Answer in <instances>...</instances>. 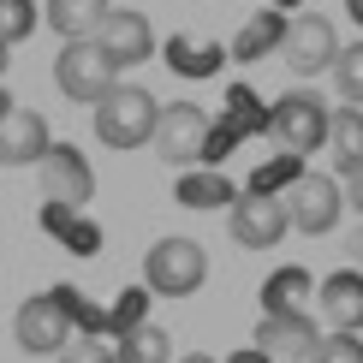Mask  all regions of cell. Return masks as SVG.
<instances>
[{"label": "cell", "instance_id": "6da1fadb", "mask_svg": "<svg viewBox=\"0 0 363 363\" xmlns=\"http://www.w3.org/2000/svg\"><path fill=\"white\" fill-rule=\"evenodd\" d=\"M72 310H78V292L72 286H54V292L24 298L18 315H12V340L36 357H60L72 345Z\"/></svg>", "mask_w": 363, "mask_h": 363}, {"label": "cell", "instance_id": "7a4b0ae2", "mask_svg": "<svg viewBox=\"0 0 363 363\" xmlns=\"http://www.w3.org/2000/svg\"><path fill=\"white\" fill-rule=\"evenodd\" d=\"M155 125H161V101L149 96L143 84H119L108 101H96V138L108 149H143V143H155Z\"/></svg>", "mask_w": 363, "mask_h": 363}, {"label": "cell", "instance_id": "3957f363", "mask_svg": "<svg viewBox=\"0 0 363 363\" xmlns=\"http://www.w3.org/2000/svg\"><path fill=\"white\" fill-rule=\"evenodd\" d=\"M203 280H208V250L196 245V238L167 233V238L149 245V256H143V286H149L155 298H191Z\"/></svg>", "mask_w": 363, "mask_h": 363}, {"label": "cell", "instance_id": "277c9868", "mask_svg": "<svg viewBox=\"0 0 363 363\" xmlns=\"http://www.w3.org/2000/svg\"><path fill=\"white\" fill-rule=\"evenodd\" d=\"M54 84H60V96H72V101H108L113 89H119V66L108 60V48L101 42H66L54 60Z\"/></svg>", "mask_w": 363, "mask_h": 363}, {"label": "cell", "instance_id": "5b68a950", "mask_svg": "<svg viewBox=\"0 0 363 363\" xmlns=\"http://www.w3.org/2000/svg\"><path fill=\"white\" fill-rule=\"evenodd\" d=\"M328 125H334V108H328L315 89H292V96H280L274 113H268V131H274L292 155L322 149V143H328Z\"/></svg>", "mask_w": 363, "mask_h": 363}, {"label": "cell", "instance_id": "8992f818", "mask_svg": "<svg viewBox=\"0 0 363 363\" xmlns=\"http://www.w3.org/2000/svg\"><path fill=\"white\" fill-rule=\"evenodd\" d=\"M208 149H215L208 113L196 101H167L161 108V125H155V155L167 167H191V161H208Z\"/></svg>", "mask_w": 363, "mask_h": 363}, {"label": "cell", "instance_id": "52a82bcc", "mask_svg": "<svg viewBox=\"0 0 363 363\" xmlns=\"http://www.w3.org/2000/svg\"><path fill=\"white\" fill-rule=\"evenodd\" d=\"M340 208H345V191L340 179L328 173H292V185H286V215L304 238H322L340 226Z\"/></svg>", "mask_w": 363, "mask_h": 363}, {"label": "cell", "instance_id": "ba28073f", "mask_svg": "<svg viewBox=\"0 0 363 363\" xmlns=\"http://www.w3.org/2000/svg\"><path fill=\"white\" fill-rule=\"evenodd\" d=\"M286 226H292V215H286V196L274 191H238V203L226 208V233L245 250H274Z\"/></svg>", "mask_w": 363, "mask_h": 363}, {"label": "cell", "instance_id": "9c48e42d", "mask_svg": "<svg viewBox=\"0 0 363 363\" xmlns=\"http://www.w3.org/2000/svg\"><path fill=\"white\" fill-rule=\"evenodd\" d=\"M280 60L298 72V78H315V72H334L340 60V36L322 12H292L286 18V42H280Z\"/></svg>", "mask_w": 363, "mask_h": 363}, {"label": "cell", "instance_id": "30bf717a", "mask_svg": "<svg viewBox=\"0 0 363 363\" xmlns=\"http://www.w3.org/2000/svg\"><path fill=\"white\" fill-rule=\"evenodd\" d=\"M36 179H42V196H48L54 208H72V215L96 196V173H89L84 149H72V143H54L48 155L36 161Z\"/></svg>", "mask_w": 363, "mask_h": 363}, {"label": "cell", "instance_id": "8fae6325", "mask_svg": "<svg viewBox=\"0 0 363 363\" xmlns=\"http://www.w3.org/2000/svg\"><path fill=\"white\" fill-rule=\"evenodd\" d=\"M256 345H262L274 363H310V352L322 345V334H315L310 310H262V322H256Z\"/></svg>", "mask_w": 363, "mask_h": 363}, {"label": "cell", "instance_id": "7c38bea8", "mask_svg": "<svg viewBox=\"0 0 363 363\" xmlns=\"http://www.w3.org/2000/svg\"><path fill=\"white\" fill-rule=\"evenodd\" d=\"M96 42L108 48L113 66H143V60L155 54V30H149V18H143V12H131V6H113L108 18H101Z\"/></svg>", "mask_w": 363, "mask_h": 363}, {"label": "cell", "instance_id": "4fadbf2b", "mask_svg": "<svg viewBox=\"0 0 363 363\" xmlns=\"http://www.w3.org/2000/svg\"><path fill=\"white\" fill-rule=\"evenodd\" d=\"M48 149H54V138L36 108H12L0 119V167H36Z\"/></svg>", "mask_w": 363, "mask_h": 363}, {"label": "cell", "instance_id": "5bb4252c", "mask_svg": "<svg viewBox=\"0 0 363 363\" xmlns=\"http://www.w3.org/2000/svg\"><path fill=\"white\" fill-rule=\"evenodd\" d=\"M315 298H322L334 334H363V268H340V274L315 280Z\"/></svg>", "mask_w": 363, "mask_h": 363}, {"label": "cell", "instance_id": "9a60e30c", "mask_svg": "<svg viewBox=\"0 0 363 363\" xmlns=\"http://www.w3.org/2000/svg\"><path fill=\"white\" fill-rule=\"evenodd\" d=\"M108 12H113L108 0H48L42 18H48V30L60 42H96V30H101Z\"/></svg>", "mask_w": 363, "mask_h": 363}, {"label": "cell", "instance_id": "2e32d148", "mask_svg": "<svg viewBox=\"0 0 363 363\" xmlns=\"http://www.w3.org/2000/svg\"><path fill=\"white\" fill-rule=\"evenodd\" d=\"M119 363H167L173 357V340H167V328H155V322H131L125 334H119Z\"/></svg>", "mask_w": 363, "mask_h": 363}, {"label": "cell", "instance_id": "e0dca14e", "mask_svg": "<svg viewBox=\"0 0 363 363\" xmlns=\"http://www.w3.org/2000/svg\"><path fill=\"white\" fill-rule=\"evenodd\" d=\"M280 42H286V18H280V12H256V18L238 30L233 60H245V66H250V60H262L268 48H280Z\"/></svg>", "mask_w": 363, "mask_h": 363}, {"label": "cell", "instance_id": "ac0fdd59", "mask_svg": "<svg viewBox=\"0 0 363 363\" xmlns=\"http://www.w3.org/2000/svg\"><path fill=\"white\" fill-rule=\"evenodd\" d=\"M310 268H274L262 286V310H304V298H310Z\"/></svg>", "mask_w": 363, "mask_h": 363}, {"label": "cell", "instance_id": "d6986e66", "mask_svg": "<svg viewBox=\"0 0 363 363\" xmlns=\"http://www.w3.org/2000/svg\"><path fill=\"white\" fill-rule=\"evenodd\" d=\"M179 203H185V208H220V203L233 208L238 191L226 185L220 173H191V179H179Z\"/></svg>", "mask_w": 363, "mask_h": 363}, {"label": "cell", "instance_id": "ffe728a7", "mask_svg": "<svg viewBox=\"0 0 363 363\" xmlns=\"http://www.w3.org/2000/svg\"><path fill=\"white\" fill-rule=\"evenodd\" d=\"M328 143H334L340 167L363 161V108H334V125H328Z\"/></svg>", "mask_w": 363, "mask_h": 363}, {"label": "cell", "instance_id": "44dd1931", "mask_svg": "<svg viewBox=\"0 0 363 363\" xmlns=\"http://www.w3.org/2000/svg\"><path fill=\"white\" fill-rule=\"evenodd\" d=\"M334 84H340L345 108H363V42L340 48V60H334Z\"/></svg>", "mask_w": 363, "mask_h": 363}, {"label": "cell", "instance_id": "7402d4cb", "mask_svg": "<svg viewBox=\"0 0 363 363\" xmlns=\"http://www.w3.org/2000/svg\"><path fill=\"white\" fill-rule=\"evenodd\" d=\"M36 18H42L36 0H0V42H6V48H12V42H24L30 30H36Z\"/></svg>", "mask_w": 363, "mask_h": 363}, {"label": "cell", "instance_id": "603a6c76", "mask_svg": "<svg viewBox=\"0 0 363 363\" xmlns=\"http://www.w3.org/2000/svg\"><path fill=\"white\" fill-rule=\"evenodd\" d=\"M310 363H363V340L357 334H322V345L310 352Z\"/></svg>", "mask_w": 363, "mask_h": 363}, {"label": "cell", "instance_id": "cb8c5ba5", "mask_svg": "<svg viewBox=\"0 0 363 363\" xmlns=\"http://www.w3.org/2000/svg\"><path fill=\"white\" fill-rule=\"evenodd\" d=\"M60 363H119V357H113V345H101V340H72L66 352H60Z\"/></svg>", "mask_w": 363, "mask_h": 363}, {"label": "cell", "instance_id": "d4e9b609", "mask_svg": "<svg viewBox=\"0 0 363 363\" xmlns=\"http://www.w3.org/2000/svg\"><path fill=\"white\" fill-rule=\"evenodd\" d=\"M340 173H345V203L363 215V161H352V167H340Z\"/></svg>", "mask_w": 363, "mask_h": 363}, {"label": "cell", "instance_id": "484cf974", "mask_svg": "<svg viewBox=\"0 0 363 363\" xmlns=\"http://www.w3.org/2000/svg\"><path fill=\"white\" fill-rule=\"evenodd\" d=\"M220 363H274V357H268L262 345H245V352H233V357H220Z\"/></svg>", "mask_w": 363, "mask_h": 363}, {"label": "cell", "instance_id": "4316f807", "mask_svg": "<svg viewBox=\"0 0 363 363\" xmlns=\"http://www.w3.org/2000/svg\"><path fill=\"white\" fill-rule=\"evenodd\" d=\"M12 108H18V101H12V96H6V89H0V119H6Z\"/></svg>", "mask_w": 363, "mask_h": 363}, {"label": "cell", "instance_id": "83f0119b", "mask_svg": "<svg viewBox=\"0 0 363 363\" xmlns=\"http://www.w3.org/2000/svg\"><path fill=\"white\" fill-rule=\"evenodd\" d=\"M6 66H12V48H6V42H0V78H6Z\"/></svg>", "mask_w": 363, "mask_h": 363}, {"label": "cell", "instance_id": "f1b7e54d", "mask_svg": "<svg viewBox=\"0 0 363 363\" xmlns=\"http://www.w3.org/2000/svg\"><path fill=\"white\" fill-rule=\"evenodd\" d=\"M345 12H352V18L363 24V0H345Z\"/></svg>", "mask_w": 363, "mask_h": 363}, {"label": "cell", "instance_id": "f546056e", "mask_svg": "<svg viewBox=\"0 0 363 363\" xmlns=\"http://www.w3.org/2000/svg\"><path fill=\"white\" fill-rule=\"evenodd\" d=\"M179 363H215V357H208V352H191V357H179Z\"/></svg>", "mask_w": 363, "mask_h": 363}]
</instances>
